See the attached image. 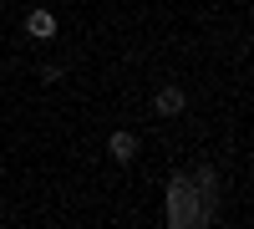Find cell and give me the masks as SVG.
I'll return each instance as SVG.
<instances>
[{
  "label": "cell",
  "instance_id": "obj_6",
  "mask_svg": "<svg viewBox=\"0 0 254 229\" xmlns=\"http://www.w3.org/2000/svg\"><path fill=\"white\" fill-rule=\"evenodd\" d=\"M0 178H5V163H0Z\"/></svg>",
  "mask_w": 254,
  "mask_h": 229
},
{
  "label": "cell",
  "instance_id": "obj_4",
  "mask_svg": "<svg viewBox=\"0 0 254 229\" xmlns=\"http://www.w3.org/2000/svg\"><path fill=\"white\" fill-rule=\"evenodd\" d=\"M107 158H112V163H132V158H137V133L117 128V133L107 138Z\"/></svg>",
  "mask_w": 254,
  "mask_h": 229
},
{
  "label": "cell",
  "instance_id": "obj_3",
  "mask_svg": "<svg viewBox=\"0 0 254 229\" xmlns=\"http://www.w3.org/2000/svg\"><path fill=\"white\" fill-rule=\"evenodd\" d=\"M183 107H188V92H183V87H163V92L153 97V112H158V117H183Z\"/></svg>",
  "mask_w": 254,
  "mask_h": 229
},
{
  "label": "cell",
  "instance_id": "obj_5",
  "mask_svg": "<svg viewBox=\"0 0 254 229\" xmlns=\"http://www.w3.org/2000/svg\"><path fill=\"white\" fill-rule=\"evenodd\" d=\"M188 178H193V189H198V199H208V204L219 199V173H214V168H203V163H198V168L188 173Z\"/></svg>",
  "mask_w": 254,
  "mask_h": 229
},
{
  "label": "cell",
  "instance_id": "obj_1",
  "mask_svg": "<svg viewBox=\"0 0 254 229\" xmlns=\"http://www.w3.org/2000/svg\"><path fill=\"white\" fill-rule=\"evenodd\" d=\"M203 219H208V209L198 204L193 178H188V173H178L173 183H168V224H173V229H183V224H203Z\"/></svg>",
  "mask_w": 254,
  "mask_h": 229
},
{
  "label": "cell",
  "instance_id": "obj_2",
  "mask_svg": "<svg viewBox=\"0 0 254 229\" xmlns=\"http://www.w3.org/2000/svg\"><path fill=\"white\" fill-rule=\"evenodd\" d=\"M26 36H31V41H56V36H61V20H56L46 5H36V10L26 15Z\"/></svg>",
  "mask_w": 254,
  "mask_h": 229
}]
</instances>
